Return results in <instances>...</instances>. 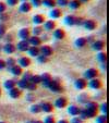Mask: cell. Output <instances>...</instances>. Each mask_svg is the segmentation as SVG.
I'll list each match as a JSON object with an SVG mask.
<instances>
[{
    "label": "cell",
    "instance_id": "29",
    "mask_svg": "<svg viewBox=\"0 0 109 123\" xmlns=\"http://www.w3.org/2000/svg\"><path fill=\"white\" fill-rule=\"evenodd\" d=\"M79 100L80 102H82V104H87L88 101H90V96L87 95V94H81V95L79 96Z\"/></svg>",
    "mask_w": 109,
    "mask_h": 123
},
{
    "label": "cell",
    "instance_id": "7",
    "mask_svg": "<svg viewBox=\"0 0 109 123\" xmlns=\"http://www.w3.org/2000/svg\"><path fill=\"white\" fill-rule=\"evenodd\" d=\"M83 25L86 30H90V31H93L96 28V23L93 21V20H86V21H84Z\"/></svg>",
    "mask_w": 109,
    "mask_h": 123
},
{
    "label": "cell",
    "instance_id": "13",
    "mask_svg": "<svg viewBox=\"0 0 109 123\" xmlns=\"http://www.w3.org/2000/svg\"><path fill=\"white\" fill-rule=\"evenodd\" d=\"M40 108H42L43 111L45 112H51L53 110V107H52V105L50 104V102H43L42 105H40Z\"/></svg>",
    "mask_w": 109,
    "mask_h": 123
},
{
    "label": "cell",
    "instance_id": "57",
    "mask_svg": "<svg viewBox=\"0 0 109 123\" xmlns=\"http://www.w3.org/2000/svg\"><path fill=\"white\" fill-rule=\"evenodd\" d=\"M10 40L12 42V36L11 35H8V42H10Z\"/></svg>",
    "mask_w": 109,
    "mask_h": 123
},
{
    "label": "cell",
    "instance_id": "27",
    "mask_svg": "<svg viewBox=\"0 0 109 123\" xmlns=\"http://www.w3.org/2000/svg\"><path fill=\"white\" fill-rule=\"evenodd\" d=\"M56 27V23L53 21H46L44 23V28H46L47 31H51V30H53V28Z\"/></svg>",
    "mask_w": 109,
    "mask_h": 123
},
{
    "label": "cell",
    "instance_id": "38",
    "mask_svg": "<svg viewBox=\"0 0 109 123\" xmlns=\"http://www.w3.org/2000/svg\"><path fill=\"white\" fill-rule=\"evenodd\" d=\"M96 123H107V116H99L96 119Z\"/></svg>",
    "mask_w": 109,
    "mask_h": 123
},
{
    "label": "cell",
    "instance_id": "21",
    "mask_svg": "<svg viewBox=\"0 0 109 123\" xmlns=\"http://www.w3.org/2000/svg\"><path fill=\"white\" fill-rule=\"evenodd\" d=\"M28 55H31L32 57H37L39 55V48L38 47H35V46H32L28 48Z\"/></svg>",
    "mask_w": 109,
    "mask_h": 123
},
{
    "label": "cell",
    "instance_id": "45",
    "mask_svg": "<svg viewBox=\"0 0 109 123\" xmlns=\"http://www.w3.org/2000/svg\"><path fill=\"white\" fill-rule=\"evenodd\" d=\"M26 88H27L28 91H35V89H36V85H35L34 83H32V82H28V85Z\"/></svg>",
    "mask_w": 109,
    "mask_h": 123
},
{
    "label": "cell",
    "instance_id": "8",
    "mask_svg": "<svg viewBox=\"0 0 109 123\" xmlns=\"http://www.w3.org/2000/svg\"><path fill=\"white\" fill-rule=\"evenodd\" d=\"M19 36L22 38V40H28V38L31 37L28 28H22V30L19 32Z\"/></svg>",
    "mask_w": 109,
    "mask_h": 123
},
{
    "label": "cell",
    "instance_id": "58",
    "mask_svg": "<svg viewBox=\"0 0 109 123\" xmlns=\"http://www.w3.org/2000/svg\"><path fill=\"white\" fill-rule=\"evenodd\" d=\"M30 123H43L42 121H31Z\"/></svg>",
    "mask_w": 109,
    "mask_h": 123
},
{
    "label": "cell",
    "instance_id": "41",
    "mask_svg": "<svg viewBox=\"0 0 109 123\" xmlns=\"http://www.w3.org/2000/svg\"><path fill=\"white\" fill-rule=\"evenodd\" d=\"M32 76H33V75H32V73H31V72H25V73L23 74V79L25 80V81H27V82L31 81Z\"/></svg>",
    "mask_w": 109,
    "mask_h": 123
},
{
    "label": "cell",
    "instance_id": "59",
    "mask_svg": "<svg viewBox=\"0 0 109 123\" xmlns=\"http://www.w3.org/2000/svg\"><path fill=\"white\" fill-rule=\"evenodd\" d=\"M80 1H83V2H86V1H88V0H80Z\"/></svg>",
    "mask_w": 109,
    "mask_h": 123
},
{
    "label": "cell",
    "instance_id": "37",
    "mask_svg": "<svg viewBox=\"0 0 109 123\" xmlns=\"http://www.w3.org/2000/svg\"><path fill=\"white\" fill-rule=\"evenodd\" d=\"M33 33H34V36H38V35H40L43 33V27L42 26H35L34 28H33Z\"/></svg>",
    "mask_w": 109,
    "mask_h": 123
},
{
    "label": "cell",
    "instance_id": "14",
    "mask_svg": "<svg viewBox=\"0 0 109 123\" xmlns=\"http://www.w3.org/2000/svg\"><path fill=\"white\" fill-rule=\"evenodd\" d=\"M9 95L11 98H14V99H16V98H19L20 95H21V91H20L19 88H16V87H14V88L10 89L9 91Z\"/></svg>",
    "mask_w": 109,
    "mask_h": 123
},
{
    "label": "cell",
    "instance_id": "25",
    "mask_svg": "<svg viewBox=\"0 0 109 123\" xmlns=\"http://www.w3.org/2000/svg\"><path fill=\"white\" fill-rule=\"evenodd\" d=\"M44 20H45V18H44V15H42V14H36V15H34V18H33V21H34V23L35 24H42V23H44Z\"/></svg>",
    "mask_w": 109,
    "mask_h": 123
},
{
    "label": "cell",
    "instance_id": "48",
    "mask_svg": "<svg viewBox=\"0 0 109 123\" xmlns=\"http://www.w3.org/2000/svg\"><path fill=\"white\" fill-rule=\"evenodd\" d=\"M71 123H82V120L80 118H77V117H73L71 120Z\"/></svg>",
    "mask_w": 109,
    "mask_h": 123
},
{
    "label": "cell",
    "instance_id": "20",
    "mask_svg": "<svg viewBox=\"0 0 109 123\" xmlns=\"http://www.w3.org/2000/svg\"><path fill=\"white\" fill-rule=\"evenodd\" d=\"M104 47H105V43L103 42V40H96V42L93 43V48L95 49V50L100 51L104 49Z\"/></svg>",
    "mask_w": 109,
    "mask_h": 123
},
{
    "label": "cell",
    "instance_id": "19",
    "mask_svg": "<svg viewBox=\"0 0 109 123\" xmlns=\"http://www.w3.org/2000/svg\"><path fill=\"white\" fill-rule=\"evenodd\" d=\"M53 36H55L57 39H63L65 36V33L63 32V30H61V28H57V30L53 32Z\"/></svg>",
    "mask_w": 109,
    "mask_h": 123
},
{
    "label": "cell",
    "instance_id": "2",
    "mask_svg": "<svg viewBox=\"0 0 109 123\" xmlns=\"http://www.w3.org/2000/svg\"><path fill=\"white\" fill-rule=\"evenodd\" d=\"M39 54L48 58L49 56L52 55V48L49 47V46H42L40 47V49H39Z\"/></svg>",
    "mask_w": 109,
    "mask_h": 123
},
{
    "label": "cell",
    "instance_id": "10",
    "mask_svg": "<svg viewBox=\"0 0 109 123\" xmlns=\"http://www.w3.org/2000/svg\"><path fill=\"white\" fill-rule=\"evenodd\" d=\"M67 104H68V101L64 97H60L55 101V106H56L57 108H63L67 106Z\"/></svg>",
    "mask_w": 109,
    "mask_h": 123
},
{
    "label": "cell",
    "instance_id": "62",
    "mask_svg": "<svg viewBox=\"0 0 109 123\" xmlns=\"http://www.w3.org/2000/svg\"><path fill=\"white\" fill-rule=\"evenodd\" d=\"M0 123H6V122H0Z\"/></svg>",
    "mask_w": 109,
    "mask_h": 123
},
{
    "label": "cell",
    "instance_id": "12",
    "mask_svg": "<svg viewBox=\"0 0 109 123\" xmlns=\"http://www.w3.org/2000/svg\"><path fill=\"white\" fill-rule=\"evenodd\" d=\"M19 63L21 68H26L31 64V59H28L27 57H21L19 59Z\"/></svg>",
    "mask_w": 109,
    "mask_h": 123
},
{
    "label": "cell",
    "instance_id": "24",
    "mask_svg": "<svg viewBox=\"0 0 109 123\" xmlns=\"http://www.w3.org/2000/svg\"><path fill=\"white\" fill-rule=\"evenodd\" d=\"M15 85H16V82L14 81V80H8V81L5 82V87L7 89H9V91L12 88H14Z\"/></svg>",
    "mask_w": 109,
    "mask_h": 123
},
{
    "label": "cell",
    "instance_id": "11",
    "mask_svg": "<svg viewBox=\"0 0 109 123\" xmlns=\"http://www.w3.org/2000/svg\"><path fill=\"white\" fill-rule=\"evenodd\" d=\"M28 43H30L31 45H33V46L37 47L42 44V39H40L38 36H32V37L28 38Z\"/></svg>",
    "mask_w": 109,
    "mask_h": 123
},
{
    "label": "cell",
    "instance_id": "4",
    "mask_svg": "<svg viewBox=\"0 0 109 123\" xmlns=\"http://www.w3.org/2000/svg\"><path fill=\"white\" fill-rule=\"evenodd\" d=\"M98 75V71L96 69H88L85 72V77L88 80L96 79V76Z\"/></svg>",
    "mask_w": 109,
    "mask_h": 123
},
{
    "label": "cell",
    "instance_id": "35",
    "mask_svg": "<svg viewBox=\"0 0 109 123\" xmlns=\"http://www.w3.org/2000/svg\"><path fill=\"white\" fill-rule=\"evenodd\" d=\"M30 82H32V83H34L35 85L36 84H39V83H42V79H40V75H33L32 76V79H31V81Z\"/></svg>",
    "mask_w": 109,
    "mask_h": 123
},
{
    "label": "cell",
    "instance_id": "28",
    "mask_svg": "<svg viewBox=\"0 0 109 123\" xmlns=\"http://www.w3.org/2000/svg\"><path fill=\"white\" fill-rule=\"evenodd\" d=\"M68 5L70 6L71 9H79L80 6H81V1L80 0H71V1H69Z\"/></svg>",
    "mask_w": 109,
    "mask_h": 123
},
{
    "label": "cell",
    "instance_id": "61",
    "mask_svg": "<svg viewBox=\"0 0 109 123\" xmlns=\"http://www.w3.org/2000/svg\"><path fill=\"white\" fill-rule=\"evenodd\" d=\"M23 1H24V2H26V0H23Z\"/></svg>",
    "mask_w": 109,
    "mask_h": 123
},
{
    "label": "cell",
    "instance_id": "50",
    "mask_svg": "<svg viewBox=\"0 0 109 123\" xmlns=\"http://www.w3.org/2000/svg\"><path fill=\"white\" fill-rule=\"evenodd\" d=\"M7 2L9 6H15L16 3L19 2V0H7Z\"/></svg>",
    "mask_w": 109,
    "mask_h": 123
},
{
    "label": "cell",
    "instance_id": "3",
    "mask_svg": "<svg viewBox=\"0 0 109 123\" xmlns=\"http://www.w3.org/2000/svg\"><path fill=\"white\" fill-rule=\"evenodd\" d=\"M15 48H18L20 51H27L30 48V43H28V40H21Z\"/></svg>",
    "mask_w": 109,
    "mask_h": 123
},
{
    "label": "cell",
    "instance_id": "15",
    "mask_svg": "<svg viewBox=\"0 0 109 123\" xmlns=\"http://www.w3.org/2000/svg\"><path fill=\"white\" fill-rule=\"evenodd\" d=\"M10 72L12 73L13 75H15V76H19V75H21L22 73V68L20 67V65H14V67H12L11 69H10Z\"/></svg>",
    "mask_w": 109,
    "mask_h": 123
},
{
    "label": "cell",
    "instance_id": "1",
    "mask_svg": "<svg viewBox=\"0 0 109 123\" xmlns=\"http://www.w3.org/2000/svg\"><path fill=\"white\" fill-rule=\"evenodd\" d=\"M48 88L51 92H55V93H61V92H63V88H62V86L60 85V83L58 81H53V80L48 85Z\"/></svg>",
    "mask_w": 109,
    "mask_h": 123
},
{
    "label": "cell",
    "instance_id": "6",
    "mask_svg": "<svg viewBox=\"0 0 109 123\" xmlns=\"http://www.w3.org/2000/svg\"><path fill=\"white\" fill-rule=\"evenodd\" d=\"M40 79H42V83L44 84L45 87H48V85L50 84V82L52 81L50 74H48V73H44L43 75H40Z\"/></svg>",
    "mask_w": 109,
    "mask_h": 123
},
{
    "label": "cell",
    "instance_id": "18",
    "mask_svg": "<svg viewBox=\"0 0 109 123\" xmlns=\"http://www.w3.org/2000/svg\"><path fill=\"white\" fill-rule=\"evenodd\" d=\"M3 49H5V51L7 52V54H13L16 48H15V46H14L12 43H8L7 45H5Z\"/></svg>",
    "mask_w": 109,
    "mask_h": 123
},
{
    "label": "cell",
    "instance_id": "39",
    "mask_svg": "<svg viewBox=\"0 0 109 123\" xmlns=\"http://www.w3.org/2000/svg\"><path fill=\"white\" fill-rule=\"evenodd\" d=\"M37 61L39 63H46L47 61H48V59H47V57L43 56V55H38L37 56Z\"/></svg>",
    "mask_w": 109,
    "mask_h": 123
},
{
    "label": "cell",
    "instance_id": "51",
    "mask_svg": "<svg viewBox=\"0 0 109 123\" xmlns=\"http://www.w3.org/2000/svg\"><path fill=\"white\" fill-rule=\"evenodd\" d=\"M32 1L35 7H39V6L42 5V0H32Z\"/></svg>",
    "mask_w": 109,
    "mask_h": 123
},
{
    "label": "cell",
    "instance_id": "23",
    "mask_svg": "<svg viewBox=\"0 0 109 123\" xmlns=\"http://www.w3.org/2000/svg\"><path fill=\"white\" fill-rule=\"evenodd\" d=\"M61 14H62L61 13V10L57 9V8H53V9L50 11V16L52 19H58V18L61 16Z\"/></svg>",
    "mask_w": 109,
    "mask_h": 123
},
{
    "label": "cell",
    "instance_id": "32",
    "mask_svg": "<svg viewBox=\"0 0 109 123\" xmlns=\"http://www.w3.org/2000/svg\"><path fill=\"white\" fill-rule=\"evenodd\" d=\"M97 59H98V61H100L102 63L107 62V54H105V52H99V54L97 55Z\"/></svg>",
    "mask_w": 109,
    "mask_h": 123
},
{
    "label": "cell",
    "instance_id": "54",
    "mask_svg": "<svg viewBox=\"0 0 109 123\" xmlns=\"http://www.w3.org/2000/svg\"><path fill=\"white\" fill-rule=\"evenodd\" d=\"M26 98H27L28 101H34V100H35V97L33 95H27V97H26Z\"/></svg>",
    "mask_w": 109,
    "mask_h": 123
},
{
    "label": "cell",
    "instance_id": "17",
    "mask_svg": "<svg viewBox=\"0 0 109 123\" xmlns=\"http://www.w3.org/2000/svg\"><path fill=\"white\" fill-rule=\"evenodd\" d=\"M80 110H81V109H80L79 107H77V106H70L69 109H68V112H69L71 116L77 117V116H79Z\"/></svg>",
    "mask_w": 109,
    "mask_h": 123
},
{
    "label": "cell",
    "instance_id": "34",
    "mask_svg": "<svg viewBox=\"0 0 109 123\" xmlns=\"http://www.w3.org/2000/svg\"><path fill=\"white\" fill-rule=\"evenodd\" d=\"M16 84L19 85L20 88H26V87H27V85H28V82L25 81L24 79H22V80H20V81L16 82Z\"/></svg>",
    "mask_w": 109,
    "mask_h": 123
},
{
    "label": "cell",
    "instance_id": "47",
    "mask_svg": "<svg viewBox=\"0 0 109 123\" xmlns=\"http://www.w3.org/2000/svg\"><path fill=\"white\" fill-rule=\"evenodd\" d=\"M44 123H55V119H53L52 117H47V118L45 119Z\"/></svg>",
    "mask_w": 109,
    "mask_h": 123
},
{
    "label": "cell",
    "instance_id": "53",
    "mask_svg": "<svg viewBox=\"0 0 109 123\" xmlns=\"http://www.w3.org/2000/svg\"><path fill=\"white\" fill-rule=\"evenodd\" d=\"M5 68H6V61L0 60V70H1V69H5Z\"/></svg>",
    "mask_w": 109,
    "mask_h": 123
},
{
    "label": "cell",
    "instance_id": "46",
    "mask_svg": "<svg viewBox=\"0 0 109 123\" xmlns=\"http://www.w3.org/2000/svg\"><path fill=\"white\" fill-rule=\"evenodd\" d=\"M6 9H7V6L3 2H0V13H5Z\"/></svg>",
    "mask_w": 109,
    "mask_h": 123
},
{
    "label": "cell",
    "instance_id": "36",
    "mask_svg": "<svg viewBox=\"0 0 109 123\" xmlns=\"http://www.w3.org/2000/svg\"><path fill=\"white\" fill-rule=\"evenodd\" d=\"M31 111L33 113H38V112L42 111V108H40V105H33L31 107Z\"/></svg>",
    "mask_w": 109,
    "mask_h": 123
},
{
    "label": "cell",
    "instance_id": "56",
    "mask_svg": "<svg viewBox=\"0 0 109 123\" xmlns=\"http://www.w3.org/2000/svg\"><path fill=\"white\" fill-rule=\"evenodd\" d=\"M58 123H69V122H68L67 120H60V121H59Z\"/></svg>",
    "mask_w": 109,
    "mask_h": 123
},
{
    "label": "cell",
    "instance_id": "42",
    "mask_svg": "<svg viewBox=\"0 0 109 123\" xmlns=\"http://www.w3.org/2000/svg\"><path fill=\"white\" fill-rule=\"evenodd\" d=\"M6 32H7V27L3 24H0V37H2L6 34Z\"/></svg>",
    "mask_w": 109,
    "mask_h": 123
},
{
    "label": "cell",
    "instance_id": "40",
    "mask_svg": "<svg viewBox=\"0 0 109 123\" xmlns=\"http://www.w3.org/2000/svg\"><path fill=\"white\" fill-rule=\"evenodd\" d=\"M80 119H81L82 121L83 120H85V119H88L87 118V114H86V110L85 109H82V110H80Z\"/></svg>",
    "mask_w": 109,
    "mask_h": 123
},
{
    "label": "cell",
    "instance_id": "49",
    "mask_svg": "<svg viewBox=\"0 0 109 123\" xmlns=\"http://www.w3.org/2000/svg\"><path fill=\"white\" fill-rule=\"evenodd\" d=\"M83 24V19L82 18H75V25H82Z\"/></svg>",
    "mask_w": 109,
    "mask_h": 123
},
{
    "label": "cell",
    "instance_id": "16",
    "mask_svg": "<svg viewBox=\"0 0 109 123\" xmlns=\"http://www.w3.org/2000/svg\"><path fill=\"white\" fill-rule=\"evenodd\" d=\"M31 9H32V5H31L30 2H23L21 6H20V11L23 12V13L30 12Z\"/></svg>",
    "mask_w": 109,
    "mask_h": 123
},
{
    "label": "cell",
    "instance_id": "22",
    "mask_svg": "<svg viewBox=\"0 0 109 123\" xmlns=\"http://www.w3.org/2000/svg\"><path fill=\"white\" fill-rule=\"evenodd\" d=\"M86 109L97 112V110H98V105L96 104V102H94V101H88L87 104H86Z\"/></svg>",
    "mask_w": 109,
    "mask_h": 123
},
{
    "label": "cell",
    "instance_id": "33",
    "mask_svg": "<svg viewBox=\"0 0 109 123\" xmlns=\"http://www.w3.org/2000/svg\"><path fill=\"white\" fill-rule=\"evenodd\" d=\"M15 65V59L13 58H9L7 61H6V67H8V69H11L12 67H14Z\"/></svg>",
    "mask_w": 109,
    "mask_h": 123
},
{
    "label": "cell",
    "instance_id": "30",
    "mask_svg": "<svg viewBox=\"0 0 109 123\" xmlns=\"http://www.w3.org/2000/svg\"><path fill=\"white\" fill-rule=\"evenodd\" d=\"M42 3L44 6H46V7H49V8H53L57 5L56 0H42Z\"/></svg>",
    "mask_w": 109,
    "mask_h": 123
},
{
    "label": "cell",
    "instance_id": "9",
    "mask_svg": "<svg viewBox=\"0 0 109 123\" xmlns=\"http://www.w3.org/2000/svg\"><path fill=\"white\" fill-rule=\"evenodd\" d=\"M87 86V83H86L85 79H77L75 81V87L77 89H84Z\"/></svg>",
    "mask_w": 109,
    "mask_h": 123
},
{
    "label": "cell",
    "instance_id": "55",
    "mask_svg": "<svg viewBox=\"0 0 109 123\" xmlns=\"http://www.w3.org/2000/svg\"><path fill=\"white\" fill-rule=\"evenodd\" d=\"M86 39V43H92L93 42V36H90L88 38H85Z\"/></svg>",
    "mask_w": 109,
    "mask_h": 123
},
{
    "label": "cell",
    "instance_id": "52",
    "mask_svg": "<svg viewBox=\"0 0 109 123\" xmlns=\"http://www.w3.org/2000/svg\"><path fill=\"white\" fill-rule=\"evenodd\" d=\"M8 19V15L5 13H0V21H6Z\"/></svg>",
    "mask_w": 109,
    "mask_h": 123
},
{
    "label": "cell",
    "instance_id": "44",
    "mask_svg": "<svg viewBox=\"0 0 109 123\" xmlns=\"http://www.w3.org/2000/svg\"><path fill=\"white\" fill-rule=\"evenodd\" d=\"M56 3H58V5L61 6V7H64V6H68L69 1H68V0H57Z\"/></svg>",
    "mask_w": 109,
    "mask_h": 123
},
{
    "label": "cell",
    "instance_id": "60",
    "mask_svg": "<svg viewBox=\"0 0 109 123\" xmlns=\"http://www.w3.org/2000/svg\"><path fill=\"white\" fill-rule=\"evenodd\" d=\"M0 95H1V89H0Z\"/></svg>",
    "mask_w": 109,
    "mask_h": 123
},
{
    "label": "cell",
    "instance_id": "5",
    "mask_svg": "<svg viewBox=\"0 0 109 123\" xmlns=\"http://www.w3.org/2000/svg\"><path fill=\"white\" fill-rule=\"evenodd\" d=\"M88 86L93 89H99L100 87H102V82H100L98 79H93V80H90V81Z\"/></svg>",
    "mask_w": 109,
    "mask_h": 123
},
{
    "label": "cell",
    "instance_id": "31",
    "mask_svg": "<svg viewBox=\"0 0 109 123\" xmlns=\"http://www.w3.org/2000/svg\"><path fill=\"white\" fill-rule=\"evenodd\" d=\"M86 44H87V43H86V39L84 37H80L75 40V45H77V47H84Z\"/></svg>",
    "mask_w": 109,
    "mask_h": 123
},
{
    "label": "cell",
    "instance_id": "26",
    "mask_svg": "<svg viewBox=\"0 0 109 123\" xmlns=\"http://www.w3.org/2000/svg\"><path fill=\"white\" fill-rule=\"evenodd\" d=\"M75 18H77V16H73V15L65 16L64 18L65 24H68V25H75Z\"/></svg>",
    "mask_w": 109,
    "mask_h": 123
},
{
    "label": "cell",
    "instance_id": "43",
    "mask_svg": "<svg viewBox=\"0 0 109 123\" xmlns=\"http://www.w3.org/2000/svg\"><path fill=\"white\" fill-rule=\"evenodd\" d=\"M100 109H102V111L104 112L105 114H107V112H108V106H107V102H104V104L100 106Z\"/></svg>",
    "mask_w": 109,
    "mask_h": 123
}]
</instances>
